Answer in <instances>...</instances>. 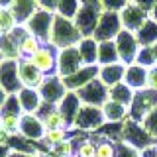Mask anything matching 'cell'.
I'll use <instances>...</instances> for the list:
<instances>
[{
    "label": "cell",
    "mask_w": 157,
    "mask_h": 157,
    "mask_svg": "<svg viewBox=\"0 0 157 157\" xmlns=\"http://www.w3.org/2000/svg\"><path fill=\"white\" fill-rule=\"evenodd\" d=\"M82 37H85V36H82L81 29L75 26V22H73V20L63 18V16H59V14H55L49 45H53L55 49L75 47V45H78V43H81Z\"/></svg>",
    "instance_id": "obj_1"
},
{
    "label": "cell",
    "mask_w": 157,
    "mask_h": 157,
    "mask_svg": "<svg viewBox=\"0 0 157 157\" xmlns=\"http://www.w3.org/2000/svg\"><path fill=\"white\" fill-rule=\"evenodd\" d=\"M102 12H104V10H102L100 2L82 4L81 10H78V14H77V18L73 20V22H75V26L81 29V33H82L85 37L94 36L96 26H98V22H100Z\"/></svg>",
    "instance_id": "obj_2"
},
{
    "label": "cell",
    "mask_w": 157,
    "mask_h": 157,
    "mask_svg": "<svg viewBox=\"0 0 157 157\" xmlns=\"http://www.w3.org/2000/svg\"><path fill=\"white\" fill-rule=\"evenodd\" d=\"M53 20H55V14L53 12H47V10L39 8L26 24H22V26L26 28L32 36L41 39V43H49V39H51V29H53Z\"/></svg>",
    "instance_id": "obj_3"
},
{
    "label": "cell",
    "mask_w": 157,
    "mask_h": 157,
    "mask_svg": "<svg viewBox=\"0 0 157 157\" xmlns=\"http://www.w3.org/2000/svg\"><path fill=\"white\" fill-rule=\"evenodd\" d=\"M104 124H106V118H104V114H102V108L82 104V108L78 110V114L75 118V122H73V128L88 134V132L100 130Z\"/></svg>",
    "instance_id": "obj_4"
},
{
    "label": "cell",
    "mask_w": 157,
    "mask_h": 157,
    "mask_svg": "<svg viewBox=\"0 0 157 157\" xmlns=\"http://www.w3.org/2000/svg\"><path fill=\"white\" fill-rule=\"evenodd\" d=\"M77 94H78L82 104L102 108L108 100H110V88H108L100 78H94V81L88 82L86 86H82L81 90H77Z\"/></svg>",
    "instance_id": "obj_5"
},
{
    "label": "cell",
    "mask_w": 157,
    "mask_h": 157,
    "mask_svg": "<svg viewBox=\"0 0 157 157\" xmlns=\"http://www.w3.org/2000/svg\"><path fill=\"white\" fill-rule=\"evenodd\" d=\"M155 106H157V90H151V88L137 90L130 104V118L134 122H141Z\"/></svg>",
    "instance_id": "obj_6"
},
{
    "label": "cell",
    "mask_w": 157,
    "mask_h": 157,
    "mask_svg": "<svg viewBox=\"0 0 157 157\" xmlns=\"http://www.w3.org/2000/svg\"><path fill=\"white\" fill-rule=\"evenodd\" d=\"M85 67V61L81 57V51L78 47H65V49H59V57H57V75L59 77H71L75 75L77 71Z\"/></svg>",
    "instance_id": "obj_7"
},
{
    "label": "cell",
    "mask_w": 157,
    "mask_h": 157,
    "mask_svg": "<svg viewBox=\"0 0 157 157\" xmlns=\"http://www.w3.org/2000/svg\"><path fill=\"white\" fill-rule=\"evenodd\" d=\"M114 41H116V47H118L120 61L124 63V65H132V63H136V57H137V53H140V49H141L136 33L130 32V29H122Z\"/></svg>",
    "instance_id": "obj_8"
},
{
    "label": "cell",
    "mask_w": 157,
    "mask_h": 157,
    "mask_svg": "<svg viewBox=\"0 0 157 157\" xmlns=\"http://www.w3.org/2000/svg\"><path fill=\"white\" fill-rule=\"evenodd\" d=\"M122 29H124V26H122V20H120V12H106V10H104L92 37H96L98 41L116 39L118 33H120Z\"/></svg>",
    "instance_id": "obj_9"
},
{
    "label": "cell",
    "mask_w": 157,
    "mask_h": 157,
    "mask_svg": "<svg viewBox=\"0 0 157 157\" xmlns=\"http://www.w3.org/2000/svg\"><path fill=\"white\" fill-rule=\"evenodd\" d=\"M122 141H126V144L137 147L140 151H144L145 147L157 144V141L151 140V136L144 130V126H141L140 122H134L132 118L124 120V137H122Z\"/></svg>",
    "instance_id": "obj_10"
},
{
    "label": "cell",
    "mask_w": 157,
    "mask_h": 157,
    "mask_svg": "<svg viewBox=\"0 0 157 157\" xmlns=\"http://www.w3.org/2000/svg\"><path fill=\"white\" fill-rule=\"evenodd\" d=\"M39 94H41L43 102H49V104H59V102L65 98V94L69 92V88L65 86V81L63 77L59 75H51V77H45L43 85L37 88Z\"/></svg>",
    "instance_id": "obj_11"
},
{
    "label": "cell",
    "mask_w": 157,
    "mask_h": 157,
    "mask_svg": "<svg viewBox=\"0 0 157 157\" xmlns=\"http://www.w3.org/2000/svg\"><path fill=\"white\" fill-rule=\"evenodd\" d=\"M0 86L8 94H18L22 90V81H20V73H18V61L4 59L0 63Z\"/></svg>",
    "instance_id": "obj_12"
},
{
    "label": "cell",
    "mask_w": 157,
    "mask_h": 157,
    "mask_svg": "<svg viewBox=\"0 0 157 157\" xmlns=\"http://www.w3.org/2000/svg\"><path fill=\"white\" fill-rule=\"evenodd\" d=\"M120 20H122L124 29H130V32L137 33L141 28H144V24L149 20V12L130 0V2L126 4V8L120 12Z\"/></svg>",
    "instance_id": "obj_13"
},
{
    "label": "cell",
    "mask_w": 157,
    "mask_h": 157,
    "mask_svg": "<svg viewBox=\"0 0 157 157\" xmlns=\"http://www.w3.org/2000/svg\"><path fill=\"white\" fill-rule=\"evenodd\" d=\"M57 57H59V49H55L49 43H43L41 49L32 57V63L45 77H51V75H57Z\"/></svg>",
    "instance_id": "obj_14"
},
{
    "label": "cell",
    "mask_w": 157,
    "mask_h": 157,
    "mask_svg": "<svg viewBox=\"0 0 157 157\" xmlns=\"http://www.w3.org/2000/svg\"><path fill=\"white\" fill-rule=\"evenodd\" d=\"M20 136L26 137L28 141H43V136H45V126H43V120L37 114H22V120H20Z\"/></svg>",
    "instance_id": "obj_15"
},
{
    "label": "cell",
    "mask_w": 157,
    "mask_h": 157,
    "mask_svg": "<svg viewBox=\"0 0 157 157\" xmlns=\"http://www.w3.org/2000/svg\"><path fill=\"white\" fill-rule=\"evenodd\" d=\"M18 73H20L22 86H28V88H39L43 85V81H45V75L33 65L32 59H20L18 61Z\"/></svg>",
    "instance_id": "obj_16"
},
{
    "label": "cell",
    "mask_w": 157,
    "mask_h": 157,
    "mask_svg": "<svg viewBox=\"0 0 157 157\" xmlns=\"http://www.w3.org/2000/svg\"><path fill=\"white\" fill-rule=\"evenodd\" d=\"M98 73H100V65H85L81 71H77L71 77H65L63 81H65V86L69 90L77 92L82 86H86L88 82H92L94 78H98Z\"/></svg>",
    "instance_id": "obj_17"
},
{
    "label": "cell",
    "mask_w": 157,
    "mask_h": 157,
    "mask_svg": "<svg viewBox=\"0 0 157 157\" xmlns=\"http://www.w3.org/2000/svg\"><path fill=\"white\" fill-rule=\"evenodd\" d=\"M126 69H128V65H124V63L102 65V67H100V73H98V78H100V81L104 82L108 88H112V86L120 85V82H124Z\"/></svg>",
    "instance_id": "obj_18"
},
{
    "label": "cell",
    "mask_w": 157,
    "mask_h": 157,
    "mask_svg": "<svg viewBox=\"0 0 157 157\" xmlns=\"http://www.w3.org/2000/svg\"><path fill=\"white\" fill-rule=\"evenodd\" d=\"M18 98H20V104H22L24 114H37L41 104H43V98H41L37 88L22 86V90L18 92Z\"/></svg>",
    "instance_id": "obj_19"
},
{
    "label": "cell",
    "mask_w": 157,
    "mask_h": 157,
    "mask_svg": "<svg viewBox=\"0 0 157 157\" xmlns=\"http://www.w3.org/2000/svg\"><path fill=\"white\" fill-rule=\"evenodd\" d=\"M124 82H126L130 88H134L136 92L147 88V69L141 67V65H137V63H132V65H128Z\"/></svg>",
    "instance_id": "obj_20"
},
{
    "label": "cell",
    "mask_w": 157,
    "mask_h": 157,
    "mask_svg": "<svg viewBox=\"0 0 157 157\" xmlns=\"http://www.w3.org/2000/svg\"><path fill=\"white\" fill-rule=\"evenodd\" d=\"M57 108L63 112V116L67 118L69 126L73 128V122H75V118H77V114H78V110L82 108V102H81V98H78L77 92L69 90L67 94H65V98H63V100L57 104Z\"/></svg>",
    "instance_id": "obj_21"
},
{
    "label": "cell",
    "mask_w": 157,
    "mask_h": 157,
    "mask_svg": "<svg viewBox=\"0 0 157 157\" xmlns=\"http://www.w3.org/2000/svg\"><path fill=\"white\" fill-rule=\"evenodd\" d=\"M98 45H100V41L92 36L81 39V43L77 47L81 51V57L85 61V65H98Z\"/></svg>",
    "instance_id": "obj_22"
},
{
    "label": "cell",
    "mask_w": 157,
    "mask_h": 157,
    "mask_svg": "<svg viewBox=\"0 0 157 157\" xmlns=\"http://www.w3.org/2000/svg\"><path fill=\"white\" fill-rule=\"evenodd\" d=\"M102 114H104L106 122L110 124H120L130 118V108L120 104V102H114V100H108L104 106H102Z\"/></svg>",
    "instance_id": "obj_23"
},
{
    "label": "cell",
    "mask_w": 157,
    "mask_h": 157,
    "mask_svg": "<svg viewBox=\"0 0 157 157\" xmlns=\"http://www.w3.org/2000/svg\"><path fill=\"white\" fill-rule=\"evenodd\" d=\"M10 10H12V14L16 16L18 24H26L39 10V6H37V0H14V4L10 6Z\"/></svg>",
    "instance_id": "obj_24"
},
{
    "label": "cell",
    "mask_w": 157,
    "mask_h": 157,
    "mask_svg": "<svg viewBox=\"0 0 157 157\" xmlns=\"http://www.w3.org/2000/svg\"><path fill=\"white\" fill-rule=\"evenodd\" d=\"M0 53H2L4 59H14V61H20V39L14 36V33H4L0 36Z\"/></svg>",
    "instance_id": "obj_25"
},
{
    "label": "cell",
    "mask_w": 157,
    "mask_h": 157,
    "mask_svg": "<svg viewBox=\"0 0 157 157\" xmlns=\"http://www.w3.org/2000/svg\"><path fill=\"white\" fill-rule=\"evenodd\" d=\"M112 63H122L120 55H118V47L114 39H108V41H100L98 45V65H112Z\"/></svg>",
    "instance_id": "obj_26"
},
{
    "label": "cell",
    "mask_w": 157,
    "mask_h": 157,
    "mask_svg": "<svg viewBox=\"0 0 157 157\" xmlns=\"http://www.w3.org/2000/svg\"><path fill=\"white\" fill-rule=\"evenodd\" d=\"M41 39H37L36 36H32V33H26L22 39H20V57L22 59H32L36 53L41 49Z\"/></svg>",
    "instance_id": "obj_27"
},
{
    "label": "cell",
    "mask_w": 157,
    "mask_h": 157,
    "mask_svg": "<svg viewBox=\"0 0 157 157\" xmlns=\"http://www.w3.org/2000/svg\"><path fill=\"white\" fill-rule=\"evenodd\" d=\"M134 96H136V90H134V88H130L126 82H120V85H116V86L110 88V100L120 102V104H124L128 108H130Z\"/></svg>",
    "instance_id": "obj_28"
},
{
    "label": "cell",
    "mask_w": 157,
    "mask_h": 157,
    "mask_svg": "<svg viewBox=\"0 0 157 157\" xmlns=\"http://www.w3.org/2000/svg\"><path fill=\"white\" fill-rule=\"evenodd\" d=\"M136 36H137V41H140L141 47H151L153 43H157V22L147 20L144 24V28H141Z\"/></svg>",
    "instance_id": "obj_29"
},
{
    "label": "cell",
    "mask_w": 157,
    "mask_h": 157,
    "mask_svg": "<svg viewBox=\"0 0 157 157\" xmlns=\"http://www.w3.org/2000/svg\"><path fill=\"white\" fill-rule=\"evenodd\" d=\"M43 120V126H45V130H57V128H65V130H71V126H69L67 118L63 116V112L59 110V108H53L51 112H47L45 116L41 118Z\"/></svg>",
    "instance_id": "obj_30"
},
{
    "label": "cell",
    "mask_w": 157,
    "mask_h": 157,
    "mask_svg": "<svg viewBox=\"0 0 157 157\" xmlns=\"http://www.w3.org/2000/svg\"><path fill=\"white\" fill-rule=\"evenodd\" d=\"M81 6H82V0H59L55 14H59L63 18H69V20H75Z\"/></svg>",
    "instance_id": "obj_31"
},
{
    "label": "cell",
    "mask_w": 157,
    "mask_h": 157,
    "mask_svg": "<svg viewBox=\"0 0 157 157\" xmlns=\"http://www.w3.org/2000/svg\"><path fill=\"white\" fill-rule=\"evenodd\" d=\"M18 26H20V24H18L16 16L12 14V10L4 8L2 12H0V36H4V33H12Z\"/></svg>",
    "instance_id": "obj_32"
},
{
    "label": "cell",
    "mask_w": 157,
    "mask_h": 157,
    "mask_svg": "<svg viewBox=\"0 0 157 157\" xmlns=\"http://www.w3.org/2000/svg\"><path fill=\"white\" fill-rule=\"evenodd\" d=\"M65 140H69V130L65 128H57V130H45V136H43V144L55 147L59 144H63ZM49 147V149H51Z\"/></svg>",
    "instance_id": "obj_33"
},
{
    "label": "cell",
    "mask_w": 157,
    "mask_h": 157,
    "mask_svg": "<svg viewBox=\"0 0 157 157\" xmlns=\"http://www.w3.org/2000/svg\"><path fill=\"white\" fill-rule=\"evenodd\" d=\"M116 151H118V141H112L108 137L96 141V157H116Z\"/></svg>",
    "instance_id": "obj_34"
},
{
    "label": "cell",
    "mask_w": 157,
    "mask_h": 157,
    "mask_svg": "<svg viewBox=\"0 0 157 157\" xmlns=\"http://www.w3.org/2000/svg\"><path fill=\"white\" fill-rule=\"evenodd\" d=\"M20 120H22V116L18 114H0V126L12 136L20 134Z\"/></svg>",
    "instance_id": "obj_35"
},
{
    "label": "cell",
    "mask_w": 157,
    "mask_h": 157,
    "mask_svg": "<svg viewBox=\"0 0 157 157\" xmlns=\"http://www.w3.org/2000/svg\"><path fill=\"white\" fill-rule=\"evenodd\" d=\"M141 126H144V130L147 132V134L151 136V140L153 141H157V106L153 108V110L149 112V114H147L144 120L140 122Z\"/></svg>",
    "instance_id": "obj_36"
},
{
    "label": "cell",
    "mask_w": 157,
    "mask_h": 157,
    "mask_svg": "<svg viewBox=\"0 0 157 157\" xmlns=\"http://www.w3.org/2000/svg\"><path fill=\"white\" fill-rule=\"evenodd\" d=\"M0 114H18V116H22V114H24L18 94H10V96H8L6 104L0 108Z\"/></svg>",
    "instance_id": "obj_37"
},
{
    "label": "cell",
    "mask_w": 157,
    "mask_h": 157,
    "mask_svg": "<svg viewBox=\"0 0 157 157\" xmlns=\"http://www.w3.org/2000/svg\"><path fill=\"white\" fill-rule=\"evenodd\" d=\"M75 151H77V145H75V141L69 137V140H65L63 144L51 147L49 153H51V155H71V157H75Z\"/></svg>",
    "instance_id": "obj_38"
},
{
    "label": "cell",
    "mask_w": 157,
    "mask_h": 157,
    "mask_svg": "<svg viewBox=\"0 0 157 157\" xmlns=\"http://www.w3.org/2000/svg\"><path fill=\"white\" fill-rule=\"evenodd\" d=\"M136 63H137V65H141V67H145V69L157 65L155 55H153V51H151V47H141L140 53H137V57H136Z\"/></svg>",
    "instance_id": "obj_39"
},
{
    "label": "cell",
    "mask_w": 157,
    "mask_h": 157,
    "mask_svg": "<svg viewBox=\"0 0 157 157\" xmlns=\"http://www.w3.org/2000/svg\"><path fill=\"white\" fill-rule=\"evenodd\" d=\"M116 157H141V151L137 147L126 144V141H118V151Z\"/></svg>",
    "instance_id": "obj_40"
},
{
    "label": "cell",
    "mask_w": 157,
    "mask_h": 157,
    "mask_svg": "<svg viewBox=\"0 0 157 157\" xmlns=\"http://www.w3.org/2000/svg\"><path fill=\"white\" fill-rule=\"evenodd\" d=\"M130 0H100V6L106 12H122Z\"/></svg>",
    "instance_id": "obj_41"
},
{
    "label": "cell",
    "mask_w": 157,
    "mask_h": 157,
    "mask_svg": "<svg viewBox=\"0 0 157 157\" xmlns=\"http://www.w3.org/2000/svg\"><path fill=\"white\" fill-rule=\"evenodd\" d=\"M147 88L157 90V65L147 69Z\"/></svg>",
    "instance_id": "obj_42"
},
{
    "label": "cell",
    "mask_w": 157,
    "mask_h": 157,
    "mask_svg": "<svg viewBox=\"0 0 157 157\" xmlns=\"http://www.w3.org/2000/svg\"><path fill=\"white\" fill-rule=\"evenodd\" d=\"M57 4H59V0H37L39 8L47 10V12H53V14H55V10H57Z\"/></svg>",
    "instance_id": "obj_43"
},
{
    "label": "cell",
    "mask_w": 157,
    "mask_h": 157,
    "mask_svg": "<svg viewBox=\"0 0 157 157\" xmlns=\"http://www.w3.org/2000/svg\"><path fill=\"white\" fill-rule=\"evenodd\" d=\"M132 2L137 4V6H141L144 10H147V12H149V10L157 4V0H132Z\"/></svg>",
    "instance_id": "obj_44"
},
{
    "label": "cell",
    "mask_w": 157,
    "mask_h": 157,
    "mask_svg": "<svg viewBox=\"0 0 157 157\" xmlns=\"http://www.w3.org/2000/svg\"><path fill=\"white\" fill-rule=\"evenodd\" d=\"M10 140H12V134H10V132H6L2 126H0V145H8Z\"/></svg>",
    "instance_id": "obj_45"
},
{
    "label": "cell",
    "mask_w": 157,
    "mask_h": 157,
    "mask_svg": "<svg viewBox=\"0 0 157 157\" xmlns=\"http://www.w3.org/2000/svg\"><path fill=\"white\" fill-rule=\"evenodd\" d=\"M12 147H10V145H0V157H10V155H12Z\"/></svg>",
    "instance_id": "obj_46"
},
{
    "label": "cell",
    "mask_w": 157,
    "mask_h": 157,
    "mask_svg": "<svg viewBox=\"0 0 157 157\" xmlns=\"http://www.w3.org/2000/svg\"><path fill=\"white\" fill-rule=\"evenodd\" d=\"M8 96H10V94H8V92H6V90H4V88H2V86H0V108H2L4 104H6V100H8Z\"/></svg>",
    "instance_id": "obj_47"
},
{
    "label": "cell",
    "mask_w": 157,
    "mask_h": 157,
    "mask_svg": "<svg viewBox=\"0 0 157 157\" xmlns=\"http://www.w3.org/2000/svg\"><path fill=\"white\" fill-rule=\"evenodd\" d=\"M149 20H153V22H157V4H155V6L149 10Z\"/></svg>",
    "instance_id": "obj_48"
},
{
    "label": "cell",
    "mask_w": 157,
    "mask_h": 157,
    "mask_svg": "<svg viewBox=\"0 0 157 157\" xmlns=\"http://www.w3.org/2000/svg\"><path fill=\"white\" fill-rule=\"evenodd\" d=\"M14 4V0H0V6L2 8H10Z\"/></svg>",
    "instance_id": "obj_49"
},
{
    "label": "cell",
    "mask_w": 157,
    "mask_h": 157,
    "mask_svg": "<svg viewBox=\"0 0 157 157\" xmlns=\"http://www.w3.org/2000/svg\"><path fill=\"white\" fill-rule=\"evenodd\" d=\"M151 51H153V55H155V61H157V43H153V45H151Z\"/></svg>",
    "instance_id": "obj_50"
},
{
    "label": "cell",
    "mask_w": 157,
    "mask_h": 157,
    "mask_svg": "<svg viewBox=\"0 0 157 157\" xmlns=\"http://www.w3.org/2000/svg\"><path fill=\"white\" fill-rule=\"evenodd\" d=\"M51 157H71V155H51Z\"/></svg>",
    "instance_id": "obj_51"
},
{
    "label": "cell",
    "mask_w": 157,
    "mask_h": 157,
    "mask_svg": "<svg viewBox=\"0 0 157 157\" xmlns=\"http://www.w3.org/2000/svg\"><path fill=\"white\" fill-rule=\"evenodd\" d=\"M2 10H4V8H2V6H0V12H2Z\"/></svg>",
    "instance_id": "obj_52"
}]
</instances>
